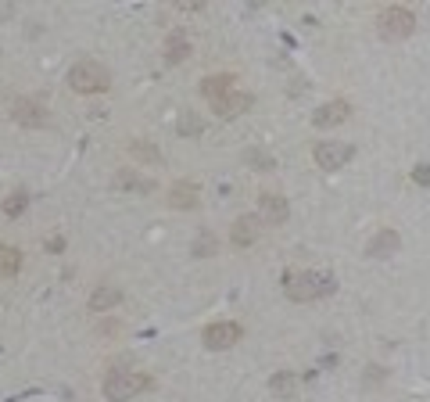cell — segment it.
Returning <instances> with one entry per match:
<instances>
[{
    "label": "cell",
    "mask_w": 430,
    "mask_h": 402,
    "mask_svg": "<svg viewBox=\"0 0 430 402\" xmlns=\"http://www.w3.org/2000/svg\"><path fill=\"white\" fill-rule=\"evenodd\" d=\"M413 180H416L420 187H427V183H430V169H427V162H420V165L413 169Z\"/></svg>",
    "instance_id": "obj_25"
},
{
    "label": "cell",
    "mask_w": 430,
    "mask_h": 402,
    "mask_svg": "<svg viewBox=\"0 0 430 402\" xmlns=\"http://www.w3.org/2000/svg\"><path fill=\"white\" fill-rule=\"evenodd\" d=\"M287 216H291V208H287V198L284 194H266L258 198V223H273V226H280V223H287Z\"/></svg>",
    "instance_id": "obj_8"
},
{
    "label": "cell",
    "mask_w": 430,
    "mask_h": 402,
    "mask_svg": "<svg viewBox=\"0 0 430 402\" xmlns=\"http://www.w3.org/2000/svg\"><path fill=\"white\" fill-rule=\"evenodd\" d=\"M119 302H122V291H115V287H97V291L90 294V309H94V312L112 309V305H119Z\"/></svg>",
    "instance_id": "obj_17"
},
{
    "label": "cell",
    "mask_w": 430,
    "mask_h": 402,
    "mask_svg": "<svg viewBox=\"0 0 430 402\" xmlns=\"http://www.w3.org/2000/svg\"><path fill=\"white\" fill-rule=\"evenodd\" d=\"M251 94L248 90H230L226 97H219V101H212V112L219 115V119H237V115H244L248 108H251Z\"/></svg>",
    "instance_id": "obj_10"
},
{
    "label": "cell",
    "mask_w": 430,
    "mask_h": 402,
    "mask_svg": "<svg viewBox=\"0 0 430 402\" xmlns=\"http://www.w3.org/2000/svg\"><path fill=\"white\" fill-rule=\"evenodd\" d=\"M241 337H244V327L237 320H215V324H208L201 330V342L212 352H226V349H233L237 342H241Z\"/></svg>",
    "instance_id": "obj_6"
},
{
    "label": "cell",
    "mask_w": 430,
    "mask_h": 402,
    "mask_svg": "<svg viewBox=\"0 0 430 402\" xmlns=\"http://www.w3.org/2000/svg\"><path fill=\"white\" fill-rule=\"evenodd\" d=\"M198 201H201V190H198V183H172V190H169V205L172 208H198Z\"/></svg>",
    "instance_id": "obj_13"
},
{
    "label": "cell",
    "mask_w": 430,
    "mask_h": 402,
    "mask_svg": "<svg viewBox=\"0 0 430 402\" xmlns=\"http://www.w3.org/2000/svg\"><path fill=\"white\" fill-rule=\"evenodd\" d=\"M11 119L36 130V126H47V108H43V104H36V101H29V97H15V101H11Z\"/></svg>",
    "instance_id": "obj_9"
},
{
    "label": "cell",
    "mask_w": 430,
    "mask_h": 402,
    "mask_svg": "<svg viewBox=\"0 0 430 402\" xmlns=\"http://www.w3.org/2000/svg\"><path fill=\"white\" fill-rule=\"evenodd\" d=\"M380 377H384V370L380 367H370V385H380Z\"/></svg>",
    "instance_id": "obj_26"
},
{
    "label": "cell",
    "mask_w": 430,
    "mask_h": 402,
    "mask_svg": "<svg viewBox=\"0 0 430 402\" xmlns=\"http://www.w3.org/2000/svg\"><path fill=\"white\" fill-rule=\"evenodd\" d=\"M129 151H133L137 158H144V162H158V147L147 144V140H133V144H129Z\"/></svg>",
    "instance_id": "obj_21"
},
{
    "label": "cell",
    "mask_w": 430,
    "mask_h": 402,
    "mask_svg": "<svg viewBox=\"0 0 430 402\" xmlns=\"http://www.w3.org/2000/svg\"><path fill=\"white\" fill-rule=\"evenodd\" d=\"M352 119V104L348 101H330V104H319V108L312 112V126H319V130H330V126H341Z\"/></svg>",
    "instance_id": "obj_7"
},
{
    "label": "cell",
    "mask_w": 430,
    "mask_h": 402,
    "mask_svg": "<svg viewBox=\"0 0 430 402\" xmlns=\"http://www.w3.org/2000/svg\"><path fill=\"white\" fill-rule=\"evenodd\" d=\"M115 187H119V190H140V194H144V190H150L155 183H150V180H140L137 173H115Z\"/></svg>",
    "instance_id": "obj_19"
},
{
    "label": "cell",
    "mask_w": 430,
    "mask_h": 402,
    "mask_svg": "<svg viewBox=\"0 0 430 402\" xmlns=\"http://www.w3.org/2000/svg\"><path fill=\"white\" fill-rule=\"evenodd\" d=\"M233 87H237V79H233V76H226V72H219V76H205V79H201V94H205L208 101L226 97Z\"/></svg>",
    "instance_id": "obj_14"
},
{
    "label": "cell",
    "mask_w": 430,
    "mask_h": 402,
    "mask_svg": "<svg viewBox=\"0 0 430 402\" xmlns=\"http://www.w3.org/2000/svg\"><path fill=\"white\" fill-rule=\"evenodd\" d=\"M420 26V18L409 11V8H387L380 11L377 18V29H380V40H405V36H413Z\"/></svg>",
    "instance_id": "obj_4"
},
{
    "label": "cell",
    "mask_w": 430,
    "mask_h": 402,
    "mask_svg": "<svg viewBox=\"0 0 430 402\" xmlns=\"http://www.w3.org/2000/svg\"><path fill=\"white\" fill-rule=\"evenodd\" d=\"M150 385V377L140 370H112L104 377V399L108 402H129L133 395H140Z\"/></svg>",
    "instance_id": "obj_2"
},
{
    "label": "cell",
    "mask_w": 430,
    "mask_h": 402,
    "mask_svg": "<svg viewBox=\"0 0 430 402\" xmlns=\"http://www.w3.org/2000/svg\"><path fill=\"white\" fill-rule=\"evenodd\" d=\"M201 130H205V122H201L198 115H194V112H187V115L180 119V133H183V137H187V133H190V137H198Z\"/></svg>",
    "instance_id": "obj_22"
},
{
    "label": "cell",
    "mask_w": 430,
    "mask_h": 402,
    "mask_svg": "<svg viewBox=\"0 0 430 402\" xmlns=\"http://www.w3.org/2000/svg\"><path fill=\"white\" fill-rule=\"evenodd\" d=\"M294 388H298V374H291V370H280V374L269 377V392L273 395H291Z\"/></svg>",
    "instance_id": "obj_18"
},
{
    "label": "cell",
    "mask_w": 430,
    "mask_h": 402,
    "mask_svg": "<svg viewBox=\"0 0 430 402\" xmlns=\"http://www.w3.org/2000/svg\"><path fill=\"white\" fill-rule=\"evenodd\" d=\"M187 54H190L187 33H169V40H165V61H169V65H180V61H187Z\"/></svg>",
    "instance_id": "obj_15"
},
{
    "label": "cell",
    "mask_w": 430,
    "mask_h": 402,
    "mask_svg": "<svg viewBox=\"0 0 430 402\" xmlns=\"http://www.w3.org/2000/svg\"><path fill=\"white\" fill-rule=\"evenodd\" d=\"M398 248H402L398 230H380V234H373V241L366 244V256L370 259H387V256H395Z\"/></svg>",
    "instance_id": "obj_11"
},
{
    "label": "cell",
    "mask_w": 430,
    "mask_h": 402,
    "mask_svg": "<svg viewBox=\"0 0 430 402\" xmlns=\"http://www.w3.org/2000/svg\"><path fill=\"white\" fill-rule=\"evenodd\" d=\"M215 248H219L215 237H201L198 244H194V256H215Z\"/></svg>",
    "instance_id": "obj_24"
},
{
    "label": "cell",
    "mask_w": 430,
    "mask_h": 402,
    "mask_svg": "<svg viewBox=\"0 0 430 402\" xmlns=\"http://www.w3.org/2000/svg\"><path fill=\"white\" fill-rule=\"evenodd\" d=\"M26 205H29V194H26V190H15V194H8V201H4V212L8 216H22V212H26Z\"/></svg>",
    "instance_id": "obj_20"
},
{
    "label": "cell",
    "mask_w": 430,
    "mask_h": 402,
    "mask_svg": "<svg viewBox=\"0 0 430 402\" xmlns=\"http://www.w3.org/2000/svg\"><path fill=\"white\" fill-rule=\"evenodd\" d=\"M248 162H251V165H258V169H273V165H276L266 151H258V147H248Z\"/></svg>",
    "instance_id": "obj_23"
},
{
    "label": "cell",
    "mask_w": 430,
    "mask_h": 402,
    "mask_svg": "<svg viewBox=\"0 0 430 402\" xmlns=\"http://www.w3.org/2000/svg\"><path fill=\"white\" fill-rule=\"evenodd\" d=\"M69 87L79 94H101V90L112 87V76H108V69L97 65V61H76L69 69Z\"/></svg>",
    "instance_id": "obj_3"
},
{
    "label": "cell",
    "mask_w": 430,
    "mask_h": 402,
    "mask_svg": "<svg viewBox=\"0 0 430 402\" xmlns=\"http://www.w3.org/2000/svg\"><path fill=\"white\" fill-rule=\"evenodd\" d=\"M312 158L319 169L334 173V169H344L355 158V147L348 140H319V144H312Z\"/></svg>",
    "instance_id": "obj_5"
},
{
    "label": "cell",
    "mask_w": 430,
    "mask_h": 402,
    "mask_svg": "<svg viewBox=\"0 0 430 402\" xmlns=\"http://www.w3.org/2000/svg\"><path fill=\"white\" fill-rule=\"evenodd\" d=\"M337 280L334 273H322V269H305L298 273V277L287 280V294L294 302H316V299H327V294H334Z\"/></svg>",
    "instance_id": "obj_1"
},
{
    "label": "cell",
    "mask_w": 430,
    "mask_h": 402,
    "mask_svg": "<svg viewBox=\"0 0 430 402\" xmlns=\"http://www.w3.org/2000/svg\"><path fill=\"white\" fill-rule=\"evenodd\" d=\"M258 234H262V223H258V216H241V219L233 223V230H230V241H233L237 248H248V244L258 241Z\"/></svg>",
    "instance_id": "obj_12"
},
{
    "label": "cell",
    "mask_w": 430,
    "mask_h": 402,
    "mask_svg": "<svg viewBox=\"0 0 430 402\" xmlns=\"http://www.w3.org/2000/svg\"><path fill=\"white\" fill-rule=\"evenodd\" d=\"M22 269V251L11 244H0V277H15Z\"/></svg>",
    "instance_id": "obj_16"
}]
</instances>
